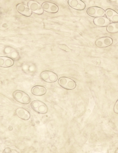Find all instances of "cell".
<instances>
[{
    "label": "cell",
    "instance_id": "6da1fadb",
    "mask_svg": "<svg viewBox=\"0 0 118 153\" xmlns=\"http://www.w3.org/2000/svg\"><path fill=\"white\" fill-rule=\"evenodd\" d=\"M13 96L15 100L23 104H28L31 102L29 95L22 91H16L13 93Z\"/></svg>",
    "mask_w": 118,
    "mask_h": 153
},
{
    "label": "cell",
    "instance_id": "7a4b0ae2",
    "mask_svg": "<svg viewBox=\"0 0 118 153\" xmlns=\"http://www.w3.org/2000/svg\"><path fill=\"white\" fill-rule=\"evenodd\" d=\"M58 84L61 87L68 90H72L76 87L75 82L67 77H60L58 80Z\"/></svg>",
    "mask_w": 118,
    "mask_h": 153
},
{
    "label": "cell",
    "instance_id": "3957f363",
    "mask_svg": "<svg viewBox=\"0 0 118 153\" xmlns=\"http://www.w3.org/2000/svg\"><path fill=\"white\" fill-rule=\"evenodd\" d=\"M31 106L35 111L40 114H46L48 112V107L41 101L38 100L33 101L31 104Z\"/></svg>",
    "mask_w": 118,
    "mask_h": 153
},
{
    "label": "cell",
    "instance_id": "277c9868",
    "mask_svg": "<svg viewBox=\"0 0 118 153\" xmlns=\"http://www.w3.org/2000/svg\"><path fill=\"white\" fill-rule=\"evenodd\" d=\"M40 77L43 81L47 83L55 82L58 79L57 74L50 71H45L40 74Z\"/></svg>",
    "mask_w": 118,
    "mask_h": 153
},
{
    "label": "cell",
    "instance_id": "5b68a950",
    "mask_svg": "<svg viewBox=\"0 0 118 153\" xmlns=\"http://www.w3.org/2000/svg\"><path fill=\"white\" fill-rule=\"evenodd\" d=\"M28 7L30 8L32 12L38 15H41L43 13L44 10L42 6L37 2L34 1H30L28 2Z\"/></svg>",
    "mask_w": 118,
    "mask_h": 153
},
{
    "label": "cell",
    "instance_id": "8992f818",
    "mask_svg": "<svg viewBox=\"0 0 118 153\" xmlns=\"http://www.w3.org/2000/svg\"><path fill=\"white\" fill-rule=\"evenodd\" d=\"M16 9L20 14L25 16L30 17L32 15V11L30 8L23 4H18L16 5Z\"/></svg>",
    "mask_w": 118,
    "mask_h": 153
},
{
    "label": "cell",
    "instance_id": "52a82bcc",
    "mask_svg": "<svg viewBox=\"0 0 118 153\" xmlns=\"http://www.w3.org/2000/svg\"><path fill=\"white\" fill-rule=\"evenodd\" d=\"M68 2L71 7L76 10L81 11L85 8V4L81 0H69Z\"/></svg>",
    "mask_w": 118,
    "mask_h": 153
},
{
    "label": "cell",
    "instance_id": "ba28073f",
    "mask_svg": "<svg viewBox=\"0 0 118 153\" xmlns=\"http://www.w3.org/2000/svg\"><path fill=\"white\" fill-rule=\"evenodd\" d=\"M16 113L19 118L24 120H28L31 118L30 112L24 108H18L16 110Z\"/></svg>",
    "mask_w": 118,
    "mask_h": 153
},
{
    "label": "cell",
    "instance_id": "9c48e42d",
    "mask_svg": "<svg viewBox=\"0 0 118 153\" xmlns=\"http://www.w3.org/2000/svg\"><path fill=\"white\" fill-rule=\"evenodd\" d=\"M32 94L35 96H40L45 95L47 92V90L44 87L42 86H35L32 88Z\"/></svg>",
    "mask_w": 118,
    "mask_h": 153
},
{
    "label": "cell",
    "instance_id": "30bf717a",
    "mask_svg": "<svg viewBox=\"0 0 118 153\" xmlns=\"http://www.w3.org/2000/svg\"><path fill=\"white\" fill-rule=\"evenodd\" d=\"M94 24L100 27H104L107 26L110 23L109 20L106 18L104 17H99L95 18L94 20Z\"/></svg>",
    "mask_w": 118,
    "mask_h": 153
},
{
    "label": "cell",
    "instance_id": "8fae6325",
    "mask_svg": "<svg viewBox=\"0 0 118 153\" xmlns=\"http://www.w3.org/2000/svg\"><path fill=\"white\" fill-rule=\"evenodd\" d=\"M14 61L11 58L8 57H1L0 66L3 68H9L14 65Z\"/></svg>",
    "mask_w": 118,
    "mask_h": 153
},
{
    "label": "cell",
    "instance_id": "7c38bea8",
    "mask_svg": "<svg viewBox=\"0 0 118 153\" xmlns=\"http://www.w3.org/2000/svg\"><path fill=\"white\" fill-rule=\"evenodd\" d=\"M97 12V7H91L89 8L87 10V13L91 16L95 17Z\"/></svg>",
    "mask_w": 118,
    "mask_h": 153
},
{
    "label": "cell",
    "instance_id": "4fadbf2b",
    "mask_svg": "<svg viewBox=\"0 0 118 153\" xmlns=\"http://www.w3.org/2000/svg\"><path fill=\"white\" fill-rule=\"evenodd\" d=\"M58 10L59 8L54 3H51L48 12L52 14H55L58 12Z\"/></svg>",
    "mask_w": 118,
    "mask_h": 153
},
{
    "label": "cell",
    "instance_id": "5bb4252c",
    "mask_svg": "<svg viewBox=\"0 0 118 153\" xmlns=\"http://www.w3.org/2000/svg\"><path fill=\"white\" fill-rule=\"evenodd\" d=\"M103 42L104 44L105 47L110 46L113 43V40L112 39L109 37H105L102 38Z\"/></svg>",
    "mask_w": 118,
    "mask_h": 153
},
{
    "label": "cell",
    "instance_id": "9a60e30c",
    "mask_svg": "<svg viewBox=\"0 0 118 153\" xmlns=\"http://www.w3.org/2000/svg\"><path fill=\"white\" fill-rule=\"evenodd\" d=\"M105 15V11L101 8L97 7V12L95 17H102Z\"/></svg>",
    "mask_w": 118,
    "mask_h": 153
},
{
    "label": "cell",
    "instance_id": "2e32d148",
    "mask_svg": "<svg viewBox=\"0 0 118 153\" xmlns=\"http://www.w3.org/2000/svg\"><path fill=\"white\" fill-rule=\"evenodd\" d=\"M106 30L108 33H114L117 32L115 28L114 23L109 24L106 28Z\"/></svg>",
    "mask_w": 118,
    "mask_h": 153
},
{
    "label": "cell",
    "instance_id": "e0dca14e",
    "mask_svg": "<svg viewBox=\"0 0 118 153\" xmlns=\"http://www.w3.org/2000/svg\"><path fill=\"white\" fill-rule=\"evenodd\" d=\"M116 13L115 11H113V10H111V9H108L106 11L105 14L106 15V17L108 18L111 19V18L112 17L114 14Z\"/></svg>",
    "mask_w": 118,
    "mask_h": 153
},
{
    "label": "cell",
    "instance_id": "ac0fdd59",
    "mask_svg": "<svg viewBox=\"0 0 118 153\" xmlns=\"http://www.w3.org/2000/svg\"><path fill=\"white\" fill-rule=\"evenodd\" d=\"M51 3L50 2H44V3H42V7L43 10L48 12L49 10L50 6Z\"/></svg>",
    "mask_w": 118,
    "mask_h": 153
},
{
    "label": "cell",
    "instance_id": "d6986e66",
    "mask_svg": "<svg viewBox=\"0 0 118 153\" xmlns=\"http://www.w3.org/2000/svg\"><path fill=\"white\" fill-rule=\"evenodd\" d=\"M96 45L97 47L99 48H102L105 47L102 38L99 39L96 41Z\"/></svg>",
    "mask_w": 118,
    "mask_h": 153
},
{
    "label": "cell",
    "instance_id": "ffe728a7",
    "mask_svg": "<svg viewBox=\"0 0 118 153\" xmlns=\"http://www.w3.org/2000/svg\"><path fill=\"white\" fill-rule=\"evenodd\" d=\"M59 48L62 50H64V51H66L67 52H71V50L69 48L68 46L65 45V44H60L59 45Z\"/></svg>",
    "mask_w": 118,
    "mask_h": 153
},
{
    "label": "cell",
    "instance_id": "44dd1931",
    "mask_svg": "<svg viewBox=\"0 0 118 153\" xmlns=\"http://www.w3.org/2000/svg\"><path fill=\"white\" fill-rule=\"evenodd\" d=\"M111 20L115 23H118V14L117 13L114 14V16L111 18Z\"/></svg>",
    "mask_w": 118,
    "mask_h": 153
},
{
    "label": "cell",
    "instance_id": "7402d4cb",
    "mask_svg": "<svg viewBox=\"0 0 118 153\" xmlns=\"http://www.w3.org/2000/svg\"><path fill=\"white\" fill-rule=\"evenodd\" d=\"M114 112L116 114H118V100L116 103L114 107Z\"/></svg>",
    "mask_w": 118,
    "mask_h": 153
},
{
    "label": "cell",
    "instance_id": "603a6c76",
    "mask_svg": "<svg viewBox=\"0 0 118 153\" xmlns=\"http://www.w3.org/2000/svg\"><path fill=\"white\" fill-rule=\"evenodd\" d=\"M12 151H13V150H11L10 148H7L5 149V150H4L3 152V153H13L12 152Z\"/></svg>",
    "mask_w": 118,
    "mask_h": 153
},
{
    "label": "cell",
    "instance_id": "cb8c5ba5",
    "mask_svg": "<svg viewBox=\"0 0 118 153\" xmlns=\"http://www.w3.org/2000/svg\"><path fill=\"white\" fill-rule=\"evenodd\" d=\"M115 25V28L116 29L117 32H118V23H114Z\"/></svg>",
    "mask_w": 118,
    "mask_h": 153
}]
</instances>
